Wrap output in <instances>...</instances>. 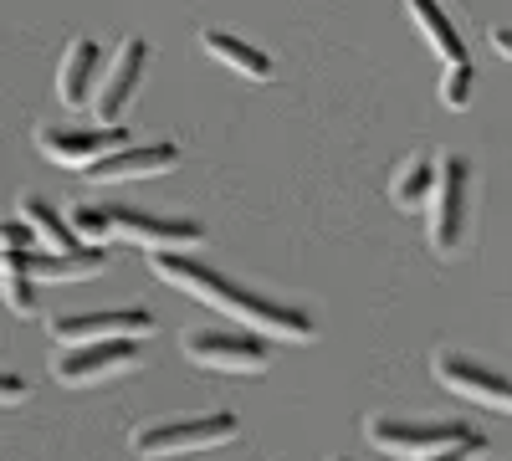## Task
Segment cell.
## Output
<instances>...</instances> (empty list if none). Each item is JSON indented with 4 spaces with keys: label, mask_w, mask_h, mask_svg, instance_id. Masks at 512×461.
<instances>
[{
    "label": "cell",
    "mask_w": 512,
    "mask_h": 461,
    "mask_svg": "<svg viewBox=\"0 0 512 461\" xmlns=\"http://www.w3.org/2000/svg\"><path fill=\"white\" fill-rule=\"evenodd\" d=\"M149 267H154L159 282H169L175 292H185V298H195V303H205V308H221L226 318L246 323L256 339H292V344H313V339H318L313 313L287 308V303L267 298V292H251V287H241L236 277L205 267V262H195V257H180V251H154Z\"/></svg>",
    "instance_id": "obj_1"
},
{
    "label": "cell",
    "mask_w": 512,
    "mask_h": 461,
    "mask_svg": "<svg viewBox=\"0 0 512 461\" xmlns=\"http://www.w3.org/2000/svg\"><path fill=\"white\" fill-rule=\"evenodd\" d=\"M364 436L400 461H446V456H477L487 451L482 431L461 426V421H410V415H369Z\"/></svg>",
    "instance_id": "obj_2"
},
{
    "label": "cell",
    "mask_w": 512,
    "mask_h": 461,
    "mask_svg": "<svg viewBox=\"0 0 512 461\" xmlns=\"http://www.w3.org/2000/svg\"><path fill=\"white\" fill-rule=\"evenodd\" d=\"M466 221H472V164H466V154L446 149L436 154V195H431V221H425L431 251L456 257L466 241Z\"/></svg>",
    "instance_id": "obj_3"
},
{
    "label": "cell",
    "mask_w": 512,
    "mask_h": 461,
    "mask_svg": "<svg viewBox=\"0 0 512 461\" xmlns=\"http://www.w3.org/2000/svg\"><path fill=\"white\" fill-rule=\"evenodd\" d=\"M241 436V421L231 410H216V415H175V421H154V426H139L128 436V451L144 456V461H159V456H185V451H205V446H226Z\"/></svg>",
    "instance_id": "obj_4"
},
{
    "label": "cell",
    "mask_w": 512,
    "mask_h": 461,
    "mask_svg": "<svg viewBox=\"0 0 512 461\" xmlns=\"http://www.w3.org/2000/svg\"><path fill=\"white\" fill-rule=\"evenodd\" d=\"M431 374H436V380H441L451 395L512 415V374H497L492 364H482V359H472V354H461V349H436Z\"/></svg>",
    "instance_id": "obj_5"
},
{
    "label": "cell",
    "mask_w": 512,
    "mask_h": 461,
    "mask_svg": "<svg viewBox=\"0 0 512 461\" xmlns=\"http://www.w3.org/2000/svg\"><path fill=\"white\" fill-rule=\"evenodd\" d=\"M185 359L200 369H221V374H262L272 364V344L256 333H216V328H190L185 333Z\"/></svg>",
    "instance_id": "obj_6"
},
{
    "label": "cell",
    "mask_w": 512,
    "mask_h": 461,
    "mask_svg": "<svg viewBox=\"0 0 512 461\" xmlns=\"http://www.w3.org/2000/svg\"><path fill=\"white\" fill-rule=\"evenodd\" d=\"M47 333L62 349L77 344H108V339H149L154 313L149 308H103V313H57Z\"/></svg>",
    "instance_id": "obj_7"
},
{
    "label": "cell",
    "mask_w": 512,
    "mask_h": 461,
    "mask_svg": "<svg viewBox=\"0 0 512 461\" xmlns=\"http://www.w3.org/2000/svg\"><path fill=\"white\" fill-rule=\"evenodd\" d=\"M113 216V236L144 246L149 257L154 251H195L205 246V226L200 221H180V216H154V211H139V205H108Z\"/></svg>",
    "instance_id": "obj_8"
},
{
    "label": "cell",
    "mask_w": 512,
    "mask_h": 461,
    "mask_svg": "<svg viewBox=\"0 0 512 461\" xmlns=\"http://www.w3.org/2000/svg\"><path fill=\"white\" fill-rule=\"evenodd\" d=\"M144 359V339H108V344H77V349H57L52 354V374L62 385H98L113 374L134 369Z\"/></svg>",
    "instance_id": "obj_9"
},
{
    "label": "cell",
    "mask_w": 512,
    "mask_h": 461,
    "mask_svg": "<svg viewBox=\"0 0 512 461\" xmlns=\"http://www.w3.org/2000/svg\"><path fill=\"white\" fill-rule=\"evenodd\" d=\"M144 67H149V41L144 36H128L123 47H118V57H113V67H108V77L98 82V93H93V113H98L103 129H118L123 108L134 103L139 82H144Z\"/></svg>",
    "instance_id": "obj_10"
},
{
    "label": "cell",
    "mask_w": 512,
    "mask_h": 461,
    "mask_svg": "<svg viewBox=\"0 0 512 461\" xmlns=\"http://www.w3.org/2000/svg\"><path fill=\"white\" fill-rule=\"evenodd\" d=\"M36 149L67 170H93L98 159L128 149L123 129H36Z\"/></svg>",
    "instance_id": "obj_11"
},
{
    "label": "cell",
    "mask_w": 512,
    "mask_h": 461,
    "mask_svg": "<svg viewBox=\"0 0 512 461\" xmlns=\"http://www.w3.org/2000/svg\"><path fill=\"white\" fill-rule=\"evenodd\" d=\"M180 164V144H128L108 159H98L93 170H82L98 185H113V180H149V175H164Z\"/></svg>",
    "instance_id": "obj_12"
},
{
    "label": "cell",
    "mask_w": 512,
    "mask_h": 461,
    "mask_svg": "<svg viewBox=\"0 0 512 461\" xmlns=\"http://www.w3.org/2000/svg\"><path fill=\"white\" fill-rule=\"evenodd\" d=\"M98 62H103V47L93 36H77V41H67V57H62V67H57V98H62V108H82V103H93V93H98Z\"/></svg>",
    "instance_id": "obj_13"
},
{
    "label": "cell",
    "mask_w": 512,
    "mask_h": 461,
    "mask_svg": "<svg viewBox=\"0 0 512 461\" xmlns=\"http://www.w3.org/2000/svg\"><path fill=\"white\" fill-rule=\"evenodd\" d=\"M200 47L216 57V62H226L231 72H241V77H251V82H272V72H277V62L262 52V47H251L246 36H236V31H200Z\"/></svg>",
    "instance_id": "obj_14"
},
{
    "label": "cell",
    "mask_w": 512,
    "mask_h": 461,
    "mask_svg": "<svg viewBox=\"0 0 512 461\" xmlns=\"http://www.w3.org/2000/svg\"><path fill=\"white\" fill-rule=\"evenodd\" d=\"M16 211H21V226L36 236L41 251H52V257H67V251H82V241L72 236V226L62 221V211H52L41 195H21L16 200Z\"/></svg>",
    "instance_id": "obj_15"
},
{
    "label": "cell",
    "mask_w": 512,
    "mask_h": 461,
    "mask_svg": "<svg viewBox=\"0 0 512 461\" xmlns=\"http://www.w3.org/2000/svg\"><path fill=\"white\" fill-rule=\"evenodd\" d=\"M436 195V154H405L390 175V200L400 211H420Z\"/></svg>",
    "instance_id": "obj_16"
},
{
    "label": "cell",
    "mask_w": 512,
    "mask_h": 461,
    "mask_svg": "<svg viewBox=\"0 0 512 461\" xmlns=\"http://www.w3.org/2000/svg\"><path fill=\"white\" fill-rule=\"evenodd\" d=\"M410 21L420 26V36H425V47H431L446 67H461V62H472L466 57V41H461V31H456V21L441 11V6H431V0H415L410 6Z\"/></svg>",
    "instance_id": "obj_17"
},
{
    "label": "cell",
    "mask_w": 512,
    "mask_h": 461,
    "mask_svg": "<svg viewBox=\"0 0 512 461\" xmlns=\"http://www.w3.org/2000/svg\"><path fill=\"white\" fill-rule=\"evenodd\" d=\"M103 267H108L103 246H82V251H67V257H52V251H36L31 257L36 282H77V277H98Z\"/></svg>",
    "instance_id": "obj_18"
},
{
    "label": "cell",
    "mask_w": 512,
    "mask_h": 461,
    "mask_svg": "<svg viewBox=\"0 0 512 461\" xmlns=\"http://www.w3.org/2000/svg\"><path fill=\"white\" fill-rule=\"evenodd\" d=\"M0 298L16 318H36V277H31V257H11L0 262Z\"/></svg>",
    "instance_id": "obj_19"
},
{
    "label": "cell",
    "mask_w": 512,
    "mask_h": 461,
    "mask_svg": "<svg viewBox=\"0 0 512 461\" xmlns=\"http://www.w3.org/2000/svg\"><path fill=\"white\" fill-rule=\"evenodd\" d=\"M67 226L82 246H108L113 236V216H108V205H88V200H77L72 211H67Z\"/></svg>",
    "instance_id": "obj_20"
},
{
    "label": "cell",
    "mask_w": 512,
    "mask_h": 461,
    "mask_svg": "<svg viewBox=\"0 0 512 461\" xmlns=\"http://www.w3.org/2000/svg\"><path fill=\"white\" fill-rule=\"evenodd\" d=\"M472 88H477V67L472 62L441 72V103L446 108H466V103H472Z\"/></svg>",
    "instance_id": "obj_21"
},
{
    "label": "cell",
    "mask_w": 512,
    "mask_h": 461,
    "mask_svg": "<svg viewBox=\"0 0 512 461\" xmlns=\"http://www.w3.org/2000/svg\"><path fill=\"white\" fill-rule=\"evenodd\" d=\"M36 236L21 226V221H0V262H11V257H36Z\"/></svg>",
    "instance_id": "obj_22"
},
{
    "label": "cell",
    "mask_w": 512,
    "mask_h": 461,
    "mask_svg": "<svg viewBox=\"0 0 512 461\" xmlns=\"http://www.w3.org/2000/svg\"><path fill=\"white\" fill-rule=\"evenodd\" d=\"M31 395V385L21 380V374H6V369H0V405H21Z\"/></svg>",
    "instance_id": "obj_23"
},
{
    "label": "cell",
    "mask_w": 512,
    "mask_h": 461,
    "mask_svg": "<svg viewBox=\"0 0 512 461\" xmlns=\"http://www.w3.org/2000/svg\"><path fill=\"white\" fill-rule=\"evenodd\" d=\"M487 41H492V52H497V57H507V62H512V26H492V31H487Z\"/></svg>",
    "instance_id": "obj_24"
},
{
    "label": "cell",
    "mask_w": 512,
    "mask_h": 461,
    "mask_svg": "<svg viewBox=\"0 0 512 461\" xmlns=\"http://www.w3.org/2000/svg\"><path fill=\"white\" fill-rule=\"evenodd\" d=\"M446 461H456V456H446Z\"/></svg>",
    "instance_id": "obj_25"
},
{
    "label": "cell",
    "mask_w": 512,
    "mask_h": 461,
    "mask_svg": "<svg viewBox=\"0 0 512 461\" xmlns=\"http://www.w3.org/2000/svg\"><path fill=\"white\" fill-rule=\"evenodd\" d=\"M333 461H338V456H333Z\"/></svg>",
    "instance_id": "obj_26"
}]
</instances>
